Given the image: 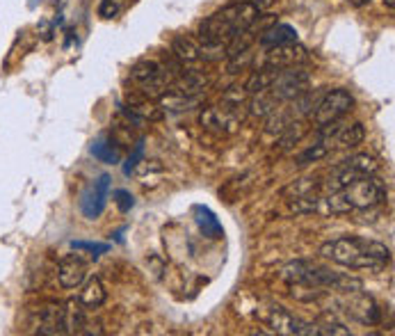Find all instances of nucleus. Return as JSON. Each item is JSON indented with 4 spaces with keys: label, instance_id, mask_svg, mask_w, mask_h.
<instances>
[{
    "label": "nucleus",
    "instance_id": "f3484780",
    "mask_svg": "<svg viewBox=\"0 0 395 336\" xmlns=\"http://www.w3.org/2000/svg\"><path fill=\"white\" fill-rule=\"evenodd\" d=\"M107 293L103 281L98 277H90L83 281V290H80V302L85 305V309H98L105 302Z\"/></svg>",
    "mask_w": 395,
    "mask_h": 336
},
{
    "label": "nucleus",
    "instance_id": "bb28decb",
    "mask_svg": "<svg viewBox=\"0 0 395 336\" xmlns=\"http://www.w3.org/2000/svg\"><path fill=\"white\" fill-rule=\"evenodd\" d=\"M304 133H306V126H304L302 119L300 122H293L286 131L279 133V149H290L293 145H297L300 140L304 137Z\"/></svg>",
    "mask_w": 395,
    "mask_h": 336
},
{
    "label": "nucleus",
    "instance_id": "f8f14e48",
    "mask_svg": "<svg viewBox=\"0 0 395 336\" xmlns=\"http://www.w3.org/2000/svg\"><path fill=\"white\" fill-rule=\"evenodd\" d=\"M107 192H110V177L103 174L90 190L83 194L80 211H83V215L87 220L101 218V213L105 211V204H107Z\"/></svg>",
    "mask_w": 395,
    "mask_h": 336
},
{
    "label": "nucleus",
    "instance_id": "b1692460",
    "mask_svg": "<svg viewBox=\"0 0 395 336\" xmlns=\"http://www.w3.org/2000/svg\"><path fill=\"white\" fill-rule=\"evenodd\" d=\"M320 192V179H300L290 183L288 188H283V197L297 199V197H306V194H317Z\"/></svg>",
    "mask_w": 395,
    "mask_h": 336
},
{
    "label": "nucleus",
    "instance_id": "2f4dec72",
    "mask_svg": "<svg viewBox=\"0 0 395 336\" xmlns=\"http://www.w3.org/2000/svg\"><path fill=\"white\" fill-rule=\"evenodd\" d=\"M115 204H117V209L122 211V213H128V211L135 206L133 194H130L128 190H117V192H115Z\"/></svg>",
    "mask_w": 395,
    "mask_h": 336
},
{
    "label": "nucleus",
    "instance_id": "7c9ffc66",
    "mask_svg": "<svg viewBox=\"0 0 395 336\" xmlns=\"http://www.w3.org/2000/svg\"><path fill=\"white\" fill-rule=\"evenodd\" d=\"M142 156H144V140H139L137 147H135V151L128 156L126 165H124V174H126V177H130V174H133V172L137 169V165H139Z\"/></svg>",
    "mask_w": 395,
    "mask_h": 336
},
{
    "label": "nucleus",
    "instance_id": "f257e3e1",
    "mask_svg": "<svg viewBox=\"0 0 395 336\" xmlns=\"http://www.w3.org/2000/svg\"><path fill=\"white\" fill-rule=\"evenodd\" d=\"M320 256L336 266L349 270H368V273H379L391 263V249L386 245L359 236L327 241L320 247Z\"/></svg>",
    "mask_w": 395,
    "mask_h": 336
},
{
    "label": "nucleus",
    "instance_id": "a878e982",
    "mask_svg": "<svg viewBox=\"0 0 395 336\" xmlns=\"http://www.w3.org/2000/svg\"><path fill=\"white\" fill-rule=\"evenodd\" d=\"M112 145H115V142H110V140H105V137L96 140V142L92 145V156L98 158L101 162H110V165H117L119 154H117V149H115Z\"/></svg>",
    "mask_w": 395,
    "mask_h": 336
},
{
    "label": "nucleus",
    "instance_id": "a211bd4d",
    "mask_svg": "<svg viewBox=\"0 0 395 336\" xmlns=\"http://www.w3.org/2000/svg\"><path fill=\"white\" fill-rule=\"evenodd\" d=\"M281 103L274 99V96L265 90V92H258V94H251L247 99V112L251 117H258V119H265L270 117L274 110H277Z\"/></svg>",
    "mask_w": 395,
    "mask_h": 336
},
{
    "label": "nucleus",
    "instance_id": "5701e85b",
    "mask_svg": "<svg viewBox=\"0 0 395 336\" xmlns=\"http://www.w3.org/2000/svg\"><path fill=\"white\" fill-rule=\"evenodd\" d=\"M160 71H162V64L160 62H156V60H142V62L135 64L133 69H130V78H133L135 83H139V85H144V83L156 78Z\"/></svg>",
    "mask_w": 395,
    "mask_h": 336
},
{
    "label": "nucleus",
    "instance_id": "473e14b6",
    "mask_svg": "<svg viewBox=\"0 0 395 336\" xmlns=\"http://www.w3.org/2000/svg\"><path fill=\"white\" fill-rule=\"evenodd\" d=\"M249 3H251V5H256V7L260 9V12H263V9H268V7L274 3V0H249Z\"/></svg>",
    "mask_w": 395,
    "mask_h": 336
},
{
    "label": "nucleus",
    "instance_id": "6ab92c4d",
    "mask_svg": "<svg viewBox=\"0 0 395 336\" xmlns=\"http://www.w3.org/2000/svg\"><path fill=\"white\" fill-rule=\"evenodd\" d=\"M194 220L196 224H199V229L204 231V236L208 238H222L224 229L222 224H219V220L215 218V213L208 209V206H194Z\"/></svg>",
    "mask_w": 395,
    "mask_h": 336
},
{
    "label": "nucleus",
    "instance_id": "72a5a7b5",
    "mask_svg": "<svg viewBox=\"0 0 395 336\" xmlns=\"http://www.w3.org/2000/svg\"><path fill=\"white\" fill-rule=\"evenodd\" d=\"M368 3H370V0H349V5H352V7H364Z\"/></svg>",
    "mask_w": 395,
    "mask_h": 336
},
{
    "label": "nucleus",
    "instance_id": "6e6552de",
    "mask_svg": "<svg viewBox=\"0 0 395 336\" xmlns=\"http://www.w3.org/2000/svg\"><path fill=\"white\" fill-rule=\"evenodd\" d=\"M309 83H311L309 71H304L302 67H286V69H279L277 78H274L272 88L268 92L279 103H286V101H293L295 96H300L302 92H306Z\"/></svg>",
    "mask_w": 395,
    "mask_h": 336
},
{
    "label": "nucleus",
    "instance_id": "c756f323",
    "mask_svg": "<svg viewBox=\"0 0 395 336\" xmlns=\"http://www.w3.org/2000/svg\"><path fill=\"white\" fill-rule=\"evenodd\" d=\"M71 247L78 249V252H90L94 258L101 256V254H105L107 249H110V245H105V243H85V241H73Z\"/></svg>",
    "mask_w": 395,
    "mask_h": 336
},
{
    "label": "nucleus",
    "instance_id": "9d476101",
    "mask_svg": "<svg viewBox=\"0 0 395 336\" xmlns=\"http://www.w3.org/2000/svg\"><path fill=\"white\" fill-rule=\"evenodd\" d=\"M345 311L352 316L354 320L364 322V325H377L381 320V311L379 305L370 295H366L364 288L354 290V293H345Z\"/></svg>",
    "mask_w": 395,
    "mask_h": 336
},
{
    "label": "nucleus",
    "instance_id": "aec40b11",
    "mask_svg": "<svg viewBox=\"0 0 395 336\" xmlns=\"http://www.w3.org/2000/svg\"><path fill=\"white\" fill-rule=\"evenodd\" d=\"M277 73H279V67H268V64H265L263 69L254 71V73L249 75V80L245 83L247 94L251 96V94H258V92L270 90L272 83H274V78H277Z\"/></svg>",
    "mask_w": 395,
    "mask_h": 336
},
{
    "label": "nucleus",
    "instance_id": "2eb2a0df",
    "mask_svg": "<svg viewBox=\"0 0 395 336\" xmlns=\"http://www.w3.org/2000/svg\"><path fill=\"white\" fill-rule=\"evenodd\" d=\"M87 327V313L80 298L64 302V334H83Z\"/></svg>",
    "mask_w": 395,
    "mask_h": 336
},
{
    "label": "nucleus",
    "instance_id": "4be33fe9",
    "mask_svg": "<svg viewBox=\"0 0 395 336\" xmlns=\"http://www.w3.org/2000/svg\"><path fill=\"white\" fill-rule=\"evenodd\" d=\"M172 53H174V58H177L179 62H196V60L201 58L199 44H196L192 37H185V35L174 37Z\"/></svg>",
    "mask_w": 395,
    "mask_h": 336
},
{
    "label": "nucleus",
    "instance_id": "f03ea898",
    "mask_svg": "<svg viewBox=\"0 0 395 336\" xmlns=\"http://www.w3.org/2000/svg\"><path fill=\"white\" fill-rule=\"evenodd\" d=\"M386 186L379 181L375 174L372 177H361L352 183H347L345 188L327 192L325 197H317L315 213L325 215H343L352 211H368L379 206L386 199Z\"/></svg>",
    "mask_w": 395,
    "mask_h": 336
},
{
    "label": "nucleus",
    "instance_id": "0eeeda50",
    "mask_svg": "<svg viewBox=\"0 0 395 336\" xmlns=\"http://www.w3.org/2000/svg\"><path fill=\"white\" fill-rule=\"evenodd\" d=\"M354 107V96L349 94L347 90H332V92H325L320 96V101L315 103L311 119L315 126H322L329 122H336V119H343L349 110Z\"/></svg>",
    "mask_w": 395,
    "mask_h": 336
},
{
    "label": "nucleus",
    "instance_id": "393cba45",
    "mask_svg": "<svg viewBox=\"0 0 395 336\" xmlns=\"http://www.w3.org/2000/svg\"><path fill=\"white\" fill-rule=\"evenodd\" d=\"M329 154H332V145L317 142V145H313V147H309V149H304L302 154H300L297 158H295V165L304 167V165H309V162H317V160L327 158Z\"/></svg>",
    "mask_w": 395,
    "mask_h": 336
},
{
    "label": "nucleus",
    "instance_id": "9b49d317",
    "mask_svg": "<svg viewBox=\"0 0 395 336\" xmlns=\"http://www.w3.org/2000/svg\"><path fill=\"white\" fill-rule=\"evenodd\" d=\"M306 60H309V51H306L302 44H297V41L272 46V48H268V56H265L268 67H279V69L300 67V64H304Z\"/></svg>",
    "mask_w": 395,
    "mask_h": 336
},
{
    "label": "nucleus",
    "instance_id": "c85d7f7f",
    "mask_svg": "<svg viewBox=\"0 0 395 336\" xmlns=\"http://www.w3.org/2000/svg\"><path fill=\"white\" fill-rule=\"evenodd\" d=\"M128 0H101L98 5V16L101 19H115L126 7Z\"/></svg>",
    "mask_w": 395,
    "mask_h": 336
},
{
    "label": "nucleus",
    "instance_id": "4468645a",
    "mask_svg": "<svg viewBox=\"0 0 395 336\" xmlns=\"http://www.w3.org/2000/svg\"><path fill=\"white\" fill-rule=\"evenodd\" d=\"M39 334H51V336H58L64 334V305L60 302H46L41 309H39Z\"/></svg>",
    "mask_w": 395,
    "mask_h": 336
},
{
    "label": "nucleus",
    "instance_id": "1a4fd4ad",
    "mask_svg": "<svg viewBox=\"0 0 395 336\" xmlns=\"http://www.w3.org/2000/svg\"><path fill=\"white\" fill-rule=\"evenodd\" d=\"M199 124L206 131H213V133H233L243 124V112H240V107L226 105V103L208 105L199 115Z\"/></svg>",
    "mask_w": 395,
    "mask_h": 336
},
{
    "label": "nucleus",
    "instance_id": "cd10ccee",
    "mask_svg": "<svg viewBox=\"0 0 395 336\" xmlns=\"http://www.w3.org/2000/svg\"><path fill=\"white\" fill-rule=\"evenodd\" d=\"M317 325V336H349V327H345L343 322L332 320V318H325V320H315Z\"/></svg>",
    "mask_w": 395,
    "mask_h": 336
},
{
    "label": "nucleus",
    "instance_id": "39448f33",
    "mask_svg": "<svg viewBox=\"0 0 395 336\" xmlns=\"http://www.w3.org/2000/svg\"><path fill=\"white\" fill-rule=\"evenodd\" d=\"M254 316L270 327L274 334H283V336H317V325L302 320L300 316L290 313L286 307L277 305V302L265 300L256 307Z\"/></svg>",
    "mask_w": 395,
    "mask_h": 336
},
{
    "label": "nucleus",
    "instance_id": "7ed1b4c3",
    "mask_svg": "<svg viewBox=\"0 0 395 336\" xmlns=\"http://www.w3.org/2000/svg\"><path fill=\"white\" fill-rule=\"evenodd\" d=\"M260 16V9L249 0H236V3L217 9L215 14L201 21L199 37L201 44H228L236 35L245 32Z\"/></svg>",
    "mask_w": 395,
    "mask_h": 336
},
{
    "label": "nucleus",
    "instance_id": "ddd939ff",
    "mask_svg": "<svg viewBox=\"0 0 395 336\" xmlns=\"http://www.w3.org/2000/svg\"><path fill=\"white\" fill-rule=\"evenodd\" d=\"M58 279L62 288H78L83 286V281L87 279V263L78 254H69L60 261L58 268Z\"/></svg>",
    "mask_w": 395,
    "mask_h": 336
},
{
    "label": "nucleus",
    "instance_id": "dca6fc26",
    "mask_svg": "<svg viewBox=\"0 0 395 336\" xmlns=\"http://www.w3.org/2000/svg\"><path fill=\"white\" fill-rule=\"evenodd\" d=\"M288 41H297V30L288 23H272L263 30L258 37V44L263 48L281 46V44H288Z\"/></svg>",
    "mask_w": 395,
    "mask_h": 336
},
{
    "label": "nucleus",
    "instance_id": "412c9836",
    "mask_svg": "<svg viewBox=\"0 0 395 336\" xmlns=\"http://www.w3.org/2000/svg\"><path fill=\"white\" fill-rule=\"evenodd\" d=\"M364 140H366L364 124L354 122V124H343V128L334 137V142H336V147H341V149H354V147H359L361 142H364Z\"/></svg>",
    "mask_w": 395,
    "mask_h": 336
},
{
    "label": "nucleus",
    "instance_id": "f704fd0d",
    "mask_svg": "<svg viewBox=\"0 0 395 336\" xmlns=\"http://www.w3.org/2000/svg\"><path fill=\"white\" fill-rule=\"evenodd\" d=\"M384 5L389 7V12H393V9H395V0H384Z\"/></svg>",
    "mask_w": 395,
    "mask_h": 336
},
{
    "label": "nucleus",
    "instance_id": "423d86ee",
    "mask_svg": "<svg viewBox=\"0 0 395 336\" xmlns=\"http://www.w3.org/2000/svg\"><path fill=\"white\" fill-rule=\"evenodd\" d=\"M377 172H379V162L370 154H354L332 167L327 179L320 181V192L341 190L347 183H352L361 177H372V174H377Z\"/></svg>",
    "mask_w": 395,
    "mask_h": 336
},
{
    "label": "nucleus",
    "instance_id": "20e7f679",
    "mask_svg": "<svg viewBox=\"0 0 395 336\" xmlns=\"http://www.w3.org/2000/svg\"><path fill=\"white\" fill-rule=\"evenodd\" d=\"M281 279L286 281L288 286H309V288H320V290H341V293H354L361 290L364 284L361 279L352 275L336 273L332 268L317 266L311 261H290L281 268Z\"/></svg>",
    "mask_w": 395,
    "mask_h": 336
}]
</instances>
